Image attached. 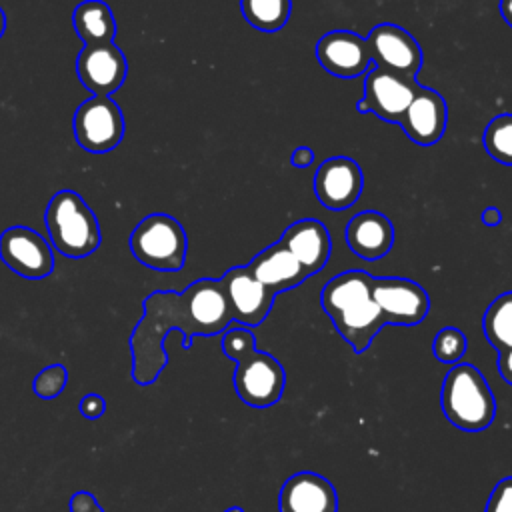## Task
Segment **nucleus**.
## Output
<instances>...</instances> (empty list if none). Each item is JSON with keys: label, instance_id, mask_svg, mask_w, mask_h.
Masks as SVG:
<instances>
[{"label": "nucleus", "instance_id": "8", "mask_svg": "<svg viewBox=\"0 0 512 512\" xmlns=\"http://www.w3.org/2000/svg\"><path fill=\"white\" fill-rule=\"evenodd\" d=\"M418 88L416 80L372 64L364 74V96L358 100L356 110L376 114L390 124H400Z\"/></svg>", "mask_w": 512, "mask_h": 512}, {"label": "nucleus", "instance_id": "1", "mask_svg": "<svg viewBox=\"0 0 512 512\" xmlns=\"http://www.w3.org/2000/svg\"><path fill=\"white\" fill-rule=\"evenodd\" d=\"M142 308L144 316L130 336L132 378L138 386H150L166 368L168 332L180 330L182 346L188 350L194 336H216L232 324L220 278H200L184 292H152Z\"/></svg>", "mask_w": 512, "mask_h": 512}, {"label": "nucleus", "instance_id": "31", "mask_svg": "<svg viewBox=\"0 0 512 512\" xmlns=\"http://www.w3.org/2000/svg\"><path fill=\"white\" fill-rule=\"evenodd\" d=\"M498 374L512 386V348L498 352Z\"/></svg>", "mask_w": 512, "mask_h": 512}, {"label": "nucleus", "instance_id": "13", "mask_svg": "<svg viewBox=\"0 0 512 512\" xmlns=\"http://www.w3.org/2000/svg\"><path fill=\"white\" fill-rule=\"evenodd\" d=\"M364 188V174L356 160L334 156L324 160L314 174V194L328 210H346L356 204Z\"/></svg>", "mask_w": 512, "mask_h": 512}, {"label": "nucleus", "instance_id": "33", "mask_svg": "<svg viewBox=\"0 0 512 512\" xmlns=\"http://www.w3.org/2000/svg\"><path fill=\"white\" fill-rule=\"evenodd\" d=\"M498 10H500V16L504 18V22L512 28V0H500Z\"/></svg>", "mask_w": 512, "mask_h": 512}, {"label": "nucleus", "instance_id": "35", "mask_svg": "<svg viewBox=\"0 0 512 512\" xmlns=\"http://www.w3.org/2000/svg\"><path fill=\"white\" fill-rule=\"evenodd\" d=\"M224 512H244V508H240V506H230V508H226Z\"/></svg>", "mask_w": 512, "mask_h": 512}, {"label": "nucleus", "instance_id": "34", "mask_svg": "<svg viewBox=\"0 0 512 512\" xmlns=\"http://www.w3.org/2000/svg\"><path fill=\"white\" fill-rule=\"evenodd\" d=\"M4 30H6V14H4V10L0 8V38L4 36Z\"/></svg>", "mask_w": 512, "mask_h": 512}, {"label": "nucleus", "instance_id": "32", "mask_svg": "<svg viewBox=\"0 0 512 512\" xmlns=\"http://www.w3.org/2000/svg\"><path fill=\"white\" fill-rule=\"evenodd\" d=\"M482 222L486 226H498L502 222V212L496 206H488L482 210Z\"/></svg>", "mask_w": 512, "mask_h": 512}, {"label": "nucleus", "instance_id": "17", "mask_svg": "<svg viewBox=\"0 0 512 512\" xmlns=\"http://www.w3.org/2000/svg\"><path fill=\"white\" fill-rule=\"evenodd\" d=\"M280 512H338V494L322 474L302 470L292 474L278 494Z\"/></svg>", "mask_w": 512, "mask_h": 512}, {"label": "nucleus", "instance_id": "28", "mask_svg": "<svg viewBox=\"0 0 512 512\" xmlns=\"http://www.w3.org/2000/svg\"><path fill=\"white\" fill-rule=\"evenodd\" d=\"M78 410L82 412V416L84 418H88V420H98V418H102V414H104V410H106V402H104V398L100 396V394H86L82 400H80V404H78Z\"/></svg>", "mask_w": 512, "mask_h": 512}, {"label": "nucleus", "instance_id": "22", "mask_svg": "<svg viewBox=\"0 0 512 512\" xmlns=\"http://www.w3.org/2000/svg\"><path fill=\"white\" fill-rule=\"evenodd\" d=\"M482 330L498 352L512 348V292H504L490 302L482 318Z\"/></svg>", "mask_w": 512, "mask_h": 512}, {"label": "nucleus", "instance_id": "5", "mask_svg": "<svg viewBox=\"0 0 512 512\" xmlns=\"http://www.w3.org/2000/svg\"><path fill=\"white\" fill-rule=\"evenodd\" d=\"M52 246L68 258H84L98 250L100 224L86 200L74 190L56 192L44 212Z\"/></svg>", "mask_w": 512, "mask_h": 512}, {"label": "nucleus", "instance_id": "29", "mask_svg": "<svg viewBox=\"0 0 512 512\" xmlns=\"http://www.w3.org/2000/svg\"><path fill=\"white\" fill-rule=\"evenodd\" d=\"M70 512H104V510L90 492L78 490L70 498Z\"/></svg>", "mask_w": 512, "mask_h": 512}, {"label": "nucleus", "instance_id": "26", "mask_svg": "<svg viewBox=\"0 0 512 512\" xmlns=\"http://www.w3.org/2000/svg\"><path fill=\"white\" fill-rule=\"evenodd\" d=\"M66 382H68V370L64 364H50L46 368H42L34 382H32V390L36 396L44 398V400H50V398H56L64 388H66Z\"/></svg>", "mask_w": 512, "mask_h": 512}, {"label": "nucleus", "instance_id": "12", "mask_svg": "<svg viewBox=\"0 0 512 512\" xmlns=\"http://www.w3.org/2000/svg\"><path fill=\"white\" fill-rule=\"evenodd\" d=\"M0 258L16 274L38 280L54 270V254L48 242L28 226H10L0 234Z\"/></svg>", "mask_w": 512, "mask_h": 512}, {"label": "nucleus", "instance_id": "25", "mask_svg": "<svg viewBox=\"0 0 512 512\" xmlns=\"http://www.w3.org/2000/svg\"><path fill=\"white\" fill-rule=\"evenodd\" d=\"M466 336L460 328L456 326H444L432 342V352L436 356V360L444 362V364H458L466 352Z\"/></svg>", "mask_w": 512, "mask_h": 512}, {"label": "nucleus", "instance_id": "4", "mask_svg": "<svg viewBox=\"0 0 512 512\" xmlns=\"http://www.w3.org/2000/svg\"><path fill=\"white\" fill-rule=\"evenodd\" d=\"M440 406L446 420L464 432H480L496 418V398L482 372L468 362L452 364L448 370Z\"/></svg>", "mask_w": 512, "mask_h": 512}, {"label": "nucleus", "instance_id": "23", "mask_svg": "<svg viewBox=\"0 0 512 512\" xmlns=\"http://www.w3.org/2000/svg\"><path fill=\"white\" fill-rule=\"evenodd\" d=\"M244 20L260 32H278L286 26L292 0H240Z\"/></svg>", "mask_w": 512, "mask_h": 512}, {"label": "nucleus", "instance_id": "27", "mask_svg": "<svg viewBox=\"0 0 512 512\" xmlns=\"http://www.w3.org/2000/svg\"><path fill=\"white\" fill-rule=\"evenodd\" d=\"M484 512H512V476L502 478L492 488Z\"/></svg>", "mask_w": 512, "mask_h": 512}, {"label": "nucleus", "instance_id": "10", "mask_svg": "<svg viewBox=\"0 0 512 512\" xmlns=\"http://www.w3.org/2000/svg\"><path fill=\"white\" fill-rule=\"evenodd\" d=\"M372 64L416 80L422 68V48L416 38L392 22L376 24L366 36Z\"/></svg>", "mask_w": 512, "mask_h": 512}, {"label": "nucleus", "instance_id": "14", "mask_svg": "<svg viewBox=\"0 0 512 512\" xmlns=\"http://www.w3.org/2000/svg\"><path fill=\"white\" fill-rule=\"evenodd\" d=\"M128 72V62L114 42L86 44L76 58V74L92 96L116 92Z\"/></svg>", "mask_w": 512, "mask_h": 512}, {"label": "nucleus", "instance_id": "15", "mask_svg": "<svg viewBox=\"0 0 512 512\" xmlns=\"http://www.w3.org/2000/svg\"><path fill=\"white\" fill-rule=\"evenodd\" d=\"M320 66L336 78H358L372 66L366 38L352 30H332L316 42Z\"/></svg>", "mask_w": 512, "mask_h": 512}, {"label": "nucleus", "instance_id": "21", "mask_svg": "<svg viewBox=\"0 0 512 512\" xmlns=\"http://www.w3.org/2000/svg\"><path fill=\"white\" fill-rule=\"evenodd\" d=\"M72 24L80 40L86 44L114 42L116 18L102 0H84L74 8Z\"/></svg>", "mask_w": 512, "mask_h": 512}, {"label": "nucleus", "instance_id": "2", "mask_svg": "<svg viewBox=\"0 0 512 512\" xmlns=\"http://www.w3.org/2000/svg\"><path fill=\"white\" fill-rule=\"evenodd\" d=\"M372 278L366 270H346L330 278L320 292L322 310L356 354L366 352L386 326L372 296Z\"/></svg>", "mask_w": 512, "mask_h": 512}, {"label": "nucleus", "instance_id": "16", "mask_svg": "<svg viewBox=\"0 0 512 512\" xmlns=\"http://www.w3.org/2000/svg\"><path fill=\"white\" fill-rule=\"evenodd\" d=\"M446 124L448 106L444 96L428 86H420L398 126L414 144L432 146L444 136Z\"/></svg>", "mask_w": 512, "mask_h": 512}, {"label": "nucleus", "instance_id": "30", "mask_svg": "<svg viewBox=\"0 0 512 512\" xmlns=\"http://www.w3.org/2000/svg\"><path fill=\"white\" fill-rule=\"evenodd\" d=\"M314 162V150L308 146H298L290 154V164L296 168H308Z\"/></svg>", "mask_w": 512, "mask_h": 512}, {"label": "nucleus", "instance_id": "19", "mask_svg": "<svg viewBox=\"0 0 512 512\" xmlns=\"http://www.w3.org/2000/svg\"><path fill=\"white\" fill-rule=\"evenodd\" d=\"M346 242L348 248L362 260H380L394 244V224L382 212H358L346 226Z\"/></svg>", "mask_w": 512, "mask_h": 512}, {"label": "nucleus", "instance_id": "9", "mask_svg": "<svg viewBox=\"0 0 512 512\" xmlns=\"http://www.w3.org/2000/svg\"><path fill=\"white\" fill-rule=\"evenodd\" d=\"M372 296L386 324L416 326L430 312L428 292L414 280L400 276L372 278Z\"/></svg>", "mask_w": 512, "mask_h": 512}, {"label": "nucleus", "instance_id": "11", "mask_svg": "<svg viewBox=\"0 0 512 512\" xmlns=\"http://www.w3.org/2000/svg\"><path fill=\"white\" fill-rule=\"evenodd\" d=\"M220 284L224 288L232 322L242 324L246 328L258 326L266 320V316L272 310L276 294L268 290L246 266H234L224 272L220 278Z\"/></svg>", "mask_w": 512, "mask_h": 512}, {"label": "nucleus", "instance_id": "3", "mask_svg": "<svg viewBox=\"0 0 512 512\" xmlns=\"http://www.w3.org/2000/svg\"><path fill=\"white\" fill-rule=\"evenodd\" d=\"M222 334V352L236 362L234 390L238 398L252 408L274 406L284 394V366L272 354L256 348L250 328L232 322Z\"/></svg>", "mask_w": 512, "mask_h": 512}, {"label": "nucleus", "instance_id": "6", "mask_svg": "<svg viewBox=\"0 0 512 512\" xmlns=\"http://www.w3.org/2000/svg\"><path fill=\"white\" fill-rule=\"evenodd\" d=\"M130 250L146 268L176 272L186 262L188 238L174 216L154 212L134 226L130 234Z\"/></svg>", "mask_w": 512, "mask_h": 512}, {"label": "nucleus", "instance_id": "7", "mask_svg": "<svg viewBox=\"0 0 512 512\" xmlns=\"http://www.w3.org/2000/svg\"><path fill=\"white\" fill-rule=\"evenodd\" d=\"M74 138L92 154L114 150L124 136V116L120 106L108 96H90L74 112Z\"/></svg>", "mask_w": 512, "mask_h": 512}, {"label": "nucleus", "instance_id": "20", "mask_svg": "<svg viewBox=\"0 0 512 512\" xmlns=\"http://www.w3.org/2000/svg\"><path fill=\"white\" fill-rule=\"evenodd\" d=\"M248 268L274 294L296 288L308 278L300 262L280 240L258 252L250 260Z\"/></svg>", "mask_w": 512, "mask_h": 512}, {"label": "nucleus", "instance_id": "18", "mask_svg": "<svg viewBox=\"0 0 512 512\" xmlns=\"http://www.w3.org/2000/svg\"><path fill=\"white\" fill-rule=\"evenodd\" d=\"M280 242L294 254L308 276L320 272L332 252V238L328 228L314 218H302L292 222Z\"/></svg>", "mask_w": 512, "mask_h": 512}, {"label": "nucleus", "instance_id": "24", "mask_svg": "<svg viewBox=\"0 0 512 512\" xmlns=\"http://www.w3.org/2000/svg\"><path fill=\"white\" fill-rule=\"evenodd\" d=\"M482 146L490 158L512 166V114H498L486 124Z\"/></svg>", "mask_w": 512, "mask_h": 512}]
</instances>
